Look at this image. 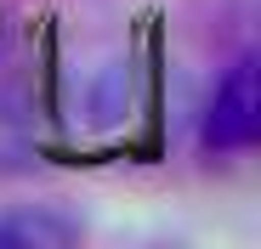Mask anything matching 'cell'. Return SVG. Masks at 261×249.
Returning <instances> with one entry per match:
<instances>
[{
    "instance_id": "obj_1",
    "label": "cell",
    "mask_w": 261,
    "mask_h": 249,
    "mask_svg": "<svg viewBox=\"0 0 261 249\" xmlns=\"http://www.w3.org/2000/svg\"><path fill=\"white\" fill-rule=\"evenodd\" d=\"M261 136V68L255 57H239L210 91L204 124H199V142L204 153H244Z\"/></svg>"
},
{
    "instance_id": "obj_2",
    "label": "cell",
    "mask_w": 261,
    "mask_h": 249,
    "mask_svg": "<svg viewBox=\"0 0 261 249\" xmlns=\"http://www.w3.org/2000/svg\"><path fill=\"white\" fill-rule=\"evenodd\" d=\"M80 102H85V124H91V131H114V124H125L130 108H137V68H130L125 57H108L102 68L85 74Z\"/></svg>"
},
{
    "instance_id": "obj_3",
    "label": "cell",
    "mask_w": 261,
    "mask_h": 249,
    "mask_svg": "<svg viewBox=\"0 0 261 249\" xmlns=\"http://www.w3.org/2000/svg\"><path fill=\"white\" fill-rule=\"evenodd\" d=\"M80 238V221L57 210H6L0 215V249H63Z\"/></svg>"
},
{
    "instance_id": "obj_4",
    "label": "cell",
    "mask_w": 261,
    "mask_h": 249,
    "mask_svg": "<svg viewBox=\"0 0 261 249\" xmlns=\"http://www.w3.org/2000/svg\"><path fill=\"white\" fill-rule=\"evenodd\" d=\"M6 159H29V136H23V113L0 102V164Z\"/></svg>"
}]
</instances>
